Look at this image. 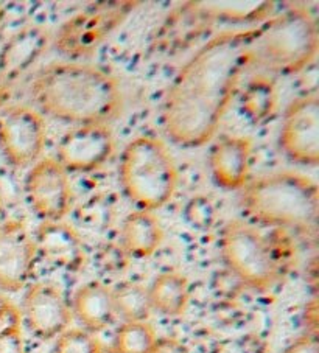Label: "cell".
Returning <instances> with one entry per match:
<instances>
[{
	"label": "cell",
	"instance_id": "8992f818",
	"mask_svg": "<svg viewBox=\"0 0 319 353\" xmlns=\"http://www.w3.org/2000/svg\"><path fill=\"white\" fill-rule=\"evenodd\" d=\"M222 254L238 280L257 291L274 287L279 279L278 257L269 243L243 221H231L222 234Z\"/></svg>",
	"mask_w": 319,
	"mask_h": 353
},
{
	"label": "cell",
	"instance_id": "cb8c5ba5",
	"mask_svg": "<svg viewBox=\"0 0 319 353\" xmlns=\"http://www.w3.org/2000/svg\"><path fill=\"white\" fill-rule=\"evenodd\" d=\"M0 353H26L21 312L7 299H0Z\"/></svg>",
	"mask_w": 319,
	"mask_h": 353
},
{
	"label": "cell",
	"instance_id": "9c48e42d",
	"mask_svg": "<svg viewBox=\"0 0 319 353\" xmlns=\"http://www.w3.org/2000/svg\"><path fill=\"white\" fill-rule=\"evenodd\" d=\"M279 145L288 159L300 165L319 162V100L300 97L288 106L280 126Z\"/></svg>",
	"mask_w": 319,
	"mask_h": 353
},
{
	"label": "cell",
	"instance_id": "52a82bcc",
	"mask_svg": "<svg viewBox=\"0 0 319 353\" xmlns=\"http://www.w3.org/2000/svg\"><path fill=\"white\" fill-rule=\"evenodd\" d=\"M137 2H104L72 16L58 30L53 46L66 57H84L95 50L102 42L124 22Z\"/></svg>",
	"mask_w": 319,
	"mask_h": 353
},
{
	"label": "cell",
	"instance_id": "30bf717a",
	"mask_svg": "<svg viewBox=\"0 0 319 353\" xmlns=\"http://www.w3.org/2000/svg\"><path fill=\"white\" fill-rule=\"evenodd\" d=\"M27 199L33 212L44 221H59L70 207L69 173L57 159H41L26 179Z\"/></svg>",
	"mask_w": 319,
	"mask_h": 353
},
{
	"label": "cell",
	"instance_id": "3957f363",
	"mask_svg": "<svg viewBox=\"0 0 319 353\" xmlns=\"http://www.w3.org/2000/svg\"><path fill=\"white\" fill-rule=\"evenodd\" d=\"M240 203L251 220L265 226L310 230L318 220V187L300 173L280 172L248 181Z\"/></svg>",
	"mask_w": 319,
	"mask_h": 353
},
{
	"label": "cell",
	"instance_id": "e0dca14e",
	"mask_svg": "<svg viewBox=\"0 0 319 353\" xmlns=\"http://www.w3.org/2000/svg\"><path fill=\"white\" fill-rule=\"evenodd\" d=\"M72 313L88 332H100L111 324L115 314L111 290L98 282L86 283L77 290Z\"/></svg>",
	"mask_w": 319,
	"mask_h": 353
},
{
	"label": "cell",
	"instance_id": "ba28073f",
	"mask_svg": "<svg viewBox=\"0 0 319 353\" xmlns=\"http://www.w3.org/2000/svg\"><path fill=\"white\" fill-rule=\"evenodd\" d=\"M46 139V121L36 109L10 106L0 114V150L13 167L35 165L44 150Z\"/></svg>",
	"mask_w": 319,
	"mask_h": 353
},
{
	"label": "cell",
	"instance_id": "603a6c76",
	"mask_svg": "<svg viewBox=\"0 0 319 353\" xmlns=\"http://www.w3.org/2000/svg\"><path fill=\"white\" fill-rule=\"evenodd\" d=\"M157 338L148 322H125L115 333L113 350L115 353H153Z\"/></svg>",
	"mask_w": 319,
	"mask_h": 353
},
{
	"label": "cell",
	"instance_id": "ac0fdd59",
	"mask_svg": "<svg viewBox=\"0 0 319 353\" xmlns=\"http://www.w3.org/2000/svg\"><path fill=\"white\" fill-rule=\"evenodd\" d=\"M164 232L157 218L148 210H137L128 215L122 226V245L128 255L146 259L157 251Z\"/></svg>",
	"mask_w": 319,
	"mask_h": 353
},
{
	"label": "cell",
	"instance_id": "d4e9b609",
	"mask_svg": "<svg viewBox=\"0 0 319 353\" xmlns=\"http://www.w3.org/2000/svg\"><path fill=\"white\" fill-rule=\"evenodd\" d=\"M102 345L89 332L73 328L59 334L53 353H100Z\"/></svg>",
	"mask_w": 319,
	"mask_h": 353
},
{
	"label": "cell",
	"instance_id": "ffe728a7",
	"mask_svg": "<svg viewBox=\"0 0 319 353\" xmlns=\"http://www.w3.org/2000/svg\"><path fill=\"white\" fill-rule=\"evenodd\" d=\"M151 308L164 316H180L188 302V282L177 272H164L148 288Z\"/></svg>",
	"mask_w": 319,
	"mask_h": 353
},
{
	"label": "cell",
	"instance_id": "6da1fadb",
	"mask_svg": "<svg viewBox=\"0 0 319 353\" xmlns=\"http://www.w3.org/2000/svg\"><path fill=\"white\" fill-rule=\"evenodd\" d=\"M254 36L255 28L217 34L177 72L162 112L171 142L198 148L213 139L243 70L253 61Z\"/></svg>",
	"mask_w": 319,
	"mask_h": 353
},
{
	"label": "cell",
	"instance_id": "9a60e30c",
	"mask_svg": "<svg viewBox=\"0 0 319 353\" xmlns=\"http://www.w3.org/2000/svg\"><path fill=\"white\" fill-rule=\"evenodd\" d=\"M36 251L50 263L77 270L83 261V246L78 235L59 221H46L35 239Z\"/></svg>",
	"mask_w": 319,
	"mask_h": 353
},
{
	"label": "cell",
	"instance_id": "7a4b0ae2",
	"mask_svg": "<svg viewBox=\"0 0 319 353\" xmlns=\"http://www.w3.org/2000/svg\"><path fill=\"white\" fill-rule=\"evenodd\" d=\"M30 95L44 114L78 126L106 125L122 109L117 81L88 64L47 65L33 78Z\"/></svg>",
	"mask_w": 319,
	"mask_h": 353
},
{
	"label": "cell",
	"instance_id": "7c38bea8",
	"mask_svg": "<svg viewBox=\"0 0 319 353\" xmlns=\"http://www.w3.org/2000/svg\"><path fill=\"white\" fill-rule=\"evenodd\" d=\"M36 254V243L26 223H0V290L14 293L26 287Z\"/></svg>",
	"mask_w": 319,
	"mask_h": 353
},
{
	"label": "cell",
	"instance_id": "4fadbf2b",
	"mask_svg": "<svg viewBox=\"0 0 319 353\" xmlns=\"http://www.w3.org/2000/svg\"><path fill=\"white\" fill-rule=\"evenodd\" d=\"M27 325L41 339H52L64 333L72 321L69 303L52 283H35L23 296L22 314Z\"/></svg>",
	"mask_w": 319,
	"mask_h": 353
},
{
	"label": "cell",
	"instance_id": "44dd1931",
	"mask_svg": "<svg viewBox=\"0 0 319 353\" xmlns=\"http://www.w3.org/2000/svg\"><path fill=\"white\" fill-rule=\"evenodd\" d=\"M115 313L120 314L126 322L146 321L151 313L148 288L139 283L125 282L111 290Z\"/></svg>",
	"mask_w": 319,
	"mask_h": 353
},
{
	"label": "cell",
	"instance_id": "f1b7e54d",
	"mask_svg": "<svg viewBox=\"0 0 319 353\" xmlns=\"http://www.w3.org/2000/svg\"><path fill=\"white\" fill-rule=\"evenodd\" d=\"M100 353H115V352L113 350V347H111V349H108V347H103V345H102Z\"/></svg>",
	"mask_w": 319,
	"mask_h": 353
},
{
	"label": "cell",
	"instance_id": "8fae6325",
	"mask_svg": "<svg viewBox=\"0 0 319 353\" xmlns=\"http://www.w3.org/2000/svg\"><path fill=\"white\" fill-rule=\"evenodd\" d=\"M114 145L108 125H81L61 139L57 161L67 173H89L113 156Z\"/></svg>",
	"mask_w": 319,
	"mask_h": 353
},
{
	"label": "cell",
	"instance_id": "5b68a950",
	"mask_svg": "<svg viewBox=\"0 0 319 353\" xmlns=\"http://www.w3.org/2000/svg\"><path fill=\"white\" fill-rule=\"evenodd\" d=\"M120 182L126 196L140 210L161 209L176 190L177 172L173 156L161 140L134 139L122 154Z\"/></svg>",
	"mask_w": 319,
	"mask_h": 353
},
{
	"label": "cell",
	"instance_id": "4316f807",
	"mask_svg": "<svg viewBox=\"0 0 319 353\" xmlns=\"http://www.w3.org/2000/svg\"><path fill=\"white\" fill-rule=\"evenodd\" d=\"M153 353H187V349L180 343V341H176L173 338H164L157 339V344Z\"/></svg>",
	"mask_w": 319,
	"mask_h": 353
},
{
	"label": "cell",
	"instance_id": "484cf974",
	"mask_svg": "<svg viewBox=\"0 0 319 353\" xmlns=\"http://www.w3.org/2000/svg\"><path fill=\"white\" fill-rule=\"evenodd\" d=\"M284 353H319V349L316 339L310 334H305V336L298 338L291 345H288Z\"/></svg>",
	"mask_w": 319,
	"mask_h": 353
},
{
	"label": "cell",
	"instance_id": "f546056e",
	"mask_svg": "<svg viewBox=\"0 0 319 353\" xmlns=\"http://www.w3.org/2000/svg\"><path fill=\"white\" fill-rule=\"evenodd\" d=\"M2 192H0V212H2Z\"/></svg>",
	"mask_w": 319,
	"mask_h": 353
},
{
	"label": "cell",
	"instance_id": "5bb4252c",
	"mask_svg": "<svg viewBox=\"0 0 319 353\" xmlns=\"http://www.w3.org/2000/svg\"><path fill=\"white\" fill-rule=\"evenodd\" d=\"M253 142L248 137H228L218 142L211 153L212 176L226 190L246 185L251 168Z\"/></svg>",
	"mask_w": 319,
	"mask_h": 353
},
{
	"label": "cell",
	"instance_id": "7402d4cb",
	"mask_svg": "<svg viewBox=\"0 0 319 353\" xmlns=\"http://www.w3.org/2000/svg\"><path fill=\"white\" fill-rule=\"evenodd\" d=\"M278 100L274 83L267 77H257L248 83L242 97V108L246 117L259 123L271 115Z\"/></svg>",
	"mask_w": 319,
	"mask_h": 353
},
{
	"label": "cell",
	"instance_id": "2e32d148",
	"mask_svg": "<svg viewBox=\"0 0 319 353\" xmlns=\"http://www.w3.org/2000/svg\"><path fill=\"white\" fill-rule=\"evenodd\" d=\"M48 34L42 28L32 27L17 33L0 57V78L11 84L35 64L46 50Z\"/></svg>",
	"mask_w": 319,
	"mask_h": 353
},
{
	"label": "cell",
	"instance_id": "83f0119b",
	"mask_svg": "<svg viewBox=\"0 0 319 353\" xmlns=\"http://www.w3.org/2000/svg\"><path fill=\"white\" fill-rule=\"evenodd\" d=\"M11 97V88L8 83H5L2 78H0V112L3 111V106L7 105Z\"/></svg>",
	"mask_w": 319,
	"mask_h": 353
},
{
	"label": "cell",
	"instance_id": "277c9868",
	"mask_svg": "<svg viewBox=\"0 0 319 353\" xmlns=\"http://www.w3.org/2000/svg\"><path fill=\"white\" fill-rule=\"evenodd\" d=\"M318 23L309 10H287L255 28L251 47L253 61L274 74H298L318 54Z\"/></svg>",
	"mask_w": 319,
	"mask_h": 353
},
{
	"label": "cell",
	"instance_id": "d6986e66",
	"mask_svg": "<svg viewBox=\"0 0 319 353\" xmlns=\"http://www.w3.org/2000/svg\"><path fill=\"white\" fill-rule=\"evenodd\" d=\"M193 13L204 19L224 22H254L267 19L274 10L273 2H192Z\"/></svg>",
	"mask_w": 319,
	"mask_h": 353
}]
</instances>
